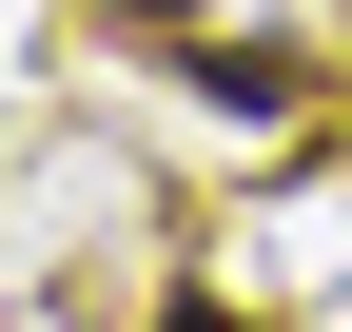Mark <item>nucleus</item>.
<instances>
[{
	"label": "nucleus",
	"instance_id": "obj_1",
	"mask_svg": "<svg viewBox=\"0 0 352 332\" xmlns=\"http://www.w3.org/2000/svg\"><path fill=\"white\" fill-rule=\"evenodd\" d=\"M196 78H215V98H235V117H294V98H314V59H294V39H215Z\"/></svg>",
	"mask_w": 352,
	"mask_h": 332
},
{
	"label": "nucleus",
	"instance_id": "obj_2",
	"mask_svg": "<svg viewBox=\"0 0 352 332\" xmlns=\"http://www.w3.org/2000/svg\"><path fill=\"white\" fill-rule=\"evenodd\" d=\"M157 332H254V313H215V294H157Z\"/></svg>",
	"mask_w": 352,
	"mask_h": 332
},
{
	"label": "nucleus",
	"instance_id": "obj_3",
	"mask_svg": "<svg viewBox=\"0 0 352 332\" xmlns=\"http://www.w3.org/2000/svg\"><path fill=\"white\" fill-rule=\"evenodd\" d=\"M98 20H196V0H98Z\"/></svg>",
	"mask_w": 352,
	"mask_h": 332
}]
</instances>
